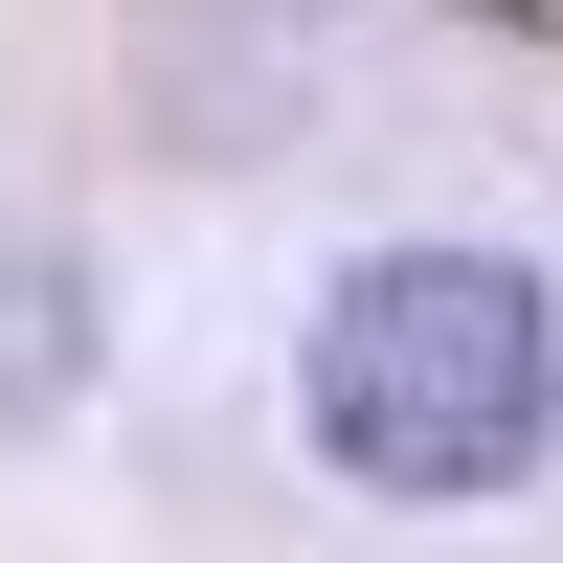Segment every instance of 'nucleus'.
<instances>
[{
    "instance_id": "obj_2",
    "label": "nucleus",
    "mask_w": 563,
    "mask_h": 563,
    "mask_svg": "<svg viewBox=\"0 0 563 563\" xmlns=\"http://www.w3.org/2000/svg\"><path fill=\"white\" fill-rule=\"evenodd\" d=\"M68 384H90V271L68 249H0V429L68 406Z\"/></svg>"
},
{
    "instance_id": "obj_1",
    "label": "nucleus",
    "mask_w": 563,
    "mask_h": 563,
    "mask_svg": "<svg viewBox=\"0 0 563 563\" xmlns=\"http://www.w3.org/2000/svg\"><path fill=\"white\" fill-rule=\"evenodd\" d=\"M541 429H563V294L519 249H361L316 294V451H339V496L451 519V496H519Z\"/></svg>"
}]
</instances>
